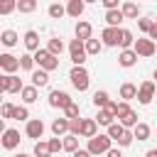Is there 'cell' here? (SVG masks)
Wrapping results in <instances>:
<instances>
[{
    "mask_svg": "<svg viewBox=\"0 0 157 157\" xmlns=\"http://www.w3.org/2000/svg\"><path fill=\"white\" fill-rule=\"evenodd\" d=\"M17 10V2L15 0H0V15H10Z\"/></svg>",
    "mask_w": 157,
    "mask_h": 157,
    "instance_id": "37",
    "label": "cell"
},
{
    "mask_svg": "<svg viewBox=\"0 0 157 157\" xmlns=\"http://www.w3.org/2000/svg\"><path fill=\"white\" fill-rule=\"evenodd\" d=\"M150 39L157 42V22H152V29H150Z\"/></svg>",
    "mask_w": 157,
    "mask_h": 157,
    "instance_id": "48",
    "label": "cell"
},
{
    "mask_svg": "<svg viewBox=\"0 0 157 157\" xmlns=\"http://www.w3.org/2000/svg\"><path fill=\"white\" fill-rule=\"evenodd\" d=\"M71 157H91V155H88V150H76Z\"/></svg>",
    "mask_w": 157,
    "mask_h": 157,
    "instance_id": "49",
    "label": "cell"
},
{
    "mask_svg": "<svg viewBox=\"0 0 157 157\" xmlns=\"http://www.w3.org/2000/svg\"><path fill=\"white\" fill-rule=\"evenodd\" d=\"M152 78H155V81H157V69H155V74H152Z\"/></svg>",
    "mask_w": 157,
    "mask_h": 157,
    "instance_id": "54",
    "label": "cell"
},
{
    "mask_svg": "<svg viewBox=\"0 0 157 157\" xmlns=\"http://www.w3.org/2000/svg\"><path fill=\"white\" fill-rule=\"evenodd\" d=\"M108 101H110V96H108V91H96L93 93V105L101 110V108H105L108 105Z\"/></svg>",
    "mask_w": 157,
    "mask_h": 157,
    "instance_id": "29",
    "label": "cell"
},
{
    "mask_svg": "<svg viewBox=\"0 0 157 157\" xmlns=\"http://www.w3.org/2000/svg\"><path fill=\"white\" fill-rule=\"evenodd\" d=\"M137 27H140L142 32H147V34H150V29H152V20H147V17H142V20H137Z\"/></svg>",
    "mask_w": 157,
    "mask_h": 157,
    "instance_id": "44",
    "label": "cell"
},
{
    "mask_svg": "<svg viewBox=\"0 0 157 157\" xmlns=\"http://www.w3.org/2000/svg\"><path fill=\"white\" fill-rule=\"evenodd\" d=\"M5 91H7V93H20V91H22V81H20L15 74H12V76L5 74Z\"/></svg>",
    "mask_w": 157,
    "mask_h": 157,
    "instance_id": "19",
    "label": "cell"
},
{
    "mask_svg": "<svg viewBox=\"0 0 157 157\" xmlns=\"http://www.w3.org/2000/svg\"><path fill=\"white\" fill-rule=\"evenodd\" d=\"M47 52H49L52 56H56V59H59V54L64 52V42H61L59 37H52V39H49V44H47Z\"/></svg>",
    "mask_w": 157,
    "mask_h": 157,
    "instance_id": "25",
    "label": "cell"
},
{
    "mask_svg": "<svg viewBox=\"0 0 157 157\" xmlns=\"http://www.w3.org/2000/svg\"><path fill=\"white\" fill-rule=\"evenodd\" d=\"M120 12H123V17H137L140 15V7L135 2H123L120 5Z\"/></svg>",
    "mask_w": 157,
    "mask_h": 157,
    "instance_id": "31",
    "label": "cell"
},
{
    "mask_svg": "<svg viewBox=\"0 0 157 157\" xmlns=\"http://www.w3.org/2000/svg\"><path fill=\"white\" fill-rule=\"evenodd\" d=\"M83 49H86V56H96V54H101V49H103V42L91 37L88 42H83Z\"/></svg>",
    "mask_w": 157,
    "mask_h": 157,
    "instance_id": "17",
    "label": "cell"
},
{
    "mask_svg": "<svg viewBox=\"0 0 157 157\" xmlns=\"http://www.w3.org/2000/svg\"><path fill=\"white\" fill-rule=\"evenodd\" d=\"M105 157H123V155H120V150H115V147H110V150L105 152Z\"/></svg>",
    "mask_w": 157,
    "mask_h": 157,
    "instance_id": "47",
    "label": "cell"
},
{
    "mask_svg": "<svg viewBox=\"0 0 157 157\" xmlns=\"http://www.w3.org/2000/svg\"><path fill=\"white\" fill-rule=\"evenodd\" d=\"M0 145H2L5 150H15V147L20 145V132H17L15 128H7V130L2 132V137H0Z\"/></svg>",
    "mask_w": 157,
    "mask_h": 157,
    "instance_id": "8",
    "label": "cell"
},
{
    "mask_svg": "<svg viewBox=\"0 0 157 157\" xmlns=\"http://www.w3.org/2000/svg\"><path fill=\"white\" fill-rule=\"evenodd\" d=\"M64 113H66V120H74V118H78V105H76V103H71V105H66V108H64Z\"/></svg>",
    "mask_w": 157,
    "mask_h": 157,
    "instance_id": "42",
    "label": "cell"
},
{
    "mask_svg": "<svg viewBox=\"0 0 157 157\" xmlns=\"http://www.w3.org/2000/svg\"><path fill=\"white\" fill-rule=\"evenodd\" d=\"M12 113H15V105L12 103H2L0 105V118L5 120V118H12Z\"/></svg>",
    "mask_w": 157,
    "mask_h": 157,
    "instance_id": "40",
    "label": "cell"
},
{
    "mask_svg": "<svg viewBox=\"0 0 157 157\" xmlns=\"http://www.w3.org/2000/svg\"><path fill=\"white\" fill-rule=\"evenodd\" d=\"M91 34H93L91 22L78 20V22H76V39H78V42H88V39H91Z\"/></svg>",
    "mask_w": 157,
    "mask_h": 157,
    "instance_id": "12",
    "label": "cell"
},
{
    "mask_svg": "<svg viewBox=\"0 0 157 157\" xmlns=\"http://www.w3.org/2000/svg\"><path fill=\"white\" fill-rule=\"evenodd\" d=\"M47 145H49V152H52V155H54V152H59V150H61V140H59V137H52V140H49V142H47Z\"/></svg>",
    "mask_w": 157,
    "mask_h": 157,
    "instance_id": "45",
    "label": "cell"
},
{
    "mask_svg": "<svg viewBox=\"0 0 157 157\" xmlns=\"http://www.w3.org/2000/svg\"><path fill=\"white\" fill-rule=\"evenodd\" d=\"M132 137H137V140H147V137H150V125H147V123H137V125L132 128Z\"/></svg>",
    "mask_w": 157,
    "mask_h": 157,
    "instance_id": "30",
    "label": "cell"
},
{
    "mask_svg": "<svg viewBox=\"0 0 157 157\" xmlns=\"http://www.w3.org/2000/svg\"><path fill=\"white\" fill-rule=\"evenodd\" d=\"M25 132H27V137L37 140V137H42V135H44V123H42L39 118H34V120H27V128H25Z\"/></svg>",
    "mask_w": 157,
    "mask_h": 157,
    "instance_id": "11",
    "label": "cell"
},
{
    "mask_svg": "<svg viewBox=\"0 0 157 157\" xmlns=\"http://www.w3.org/2000/svg\"><path fill=\"white\" fill-rule=\"evenodd\" d=\"M101 39H103V44L115 47V44L120 42V27H105V29L101 32Z\"/></svg>",
    "mask_w": 157,
    "mask_h": 157,
    "instance_id": "10",
    "label": "cell"
},
{
    "mask_svg": "<svg viewBox=\"0 0 157 157\" xmlns=\"http://www.w3.org/2000/svg\"><path fill=\"white\" fill-rule=\"evenodd\" d=\"M32 59H34V64H39V69H42V71H47V74H49V71H54V69H59V59H56V56H52L47 49H37Z\"/></svg>",
    "mask_w": 157,
    "mask_h": 157,
    "instance_id": "1",
    "label": "cell"
},
{
    "mask_svg": "<svg viewBox=\"0 0 157 157\" xmlns=\"http://www.w3.org/2000/svg\"><path fill=\"white\" fill-rule=\"evenodd\" d=\"M132 140H135V137H132V132H130V130H125V132H123V137L118 140V145H120V147H128Z\"/></svg>",
    "mask_w": 157,
    "mask_h": 157,
    "instance_id": "43",
    "label": "cell"
},
{
    "mask_svg": "<svg viewBox=\"0 0 157 157\" xmlns=\"http://www.w3.org/2000/svg\"><path fill=\"white\" fill-rule=\"evenodd\" d=\"M142 105H147V103H152V98H155V81H142L140 86H137V96H135Z\"/></svg>",
    "mask_w": 157,
    "mask_h": 157,
    "instance_id": "6",
    "label": "cell"
},
{
    "mask_svg": "<svg viewBox=\"0 0 157 157\" xmlns=\"http://www.w3.org/2000/svg\"><path fill=\"white\" fill-rule=\"evenodd\" d=\"M25 47H27L29 52H37V49H39V34H37L34 29H27V32H25Z\"/></svg>",
    "mask_w": 157,
    "mask_h": 157,
    "instance_id": "16",
    "label": "cell"
},
{
    "mask_svg": "<svg viewBox=\"0 0 157 157\" xmlns=\"http://www.w3.org/2000/svg\"><path fill=\"white\" fill-rule=\"evenodd\" d=\"M123 49H132V44H135V37H132V32L130 29H120V42H118Z\"/></svg>",
    "mask_w": 157,
    "mask_h": 157,
    "instance_id": "28",
    "label": "cell"
},
{
    "mask_svg": "<svg viewBox=\"0 0 157 157\" xmlns=\"http://www.w3.org/2000/svg\"><path fill=\"white\" fill-rule=\"evenodd\" d=\"M52 132H54V137L66 135V132H69V120H66V118H56V120L52 123Z\"/></svg>",
    "mask_w": 157,
    "mask_h": 157,
    "instance_id": "20",
    "label": "cell"
},
{
    "mask_svg": "<svg viewBox=\"0 0 157 157\" xmlns=\"http://www.w3.org/2000/svg\"><path fill=\"white\" fill-rule=\"evenodd\" d=\"M132 52H135L137 56H152V54L157 52V44H155L150 37H140V39H135Z\"/></svg>",
    "mask_w": 157,
    "mask_h": 157,
    "instance_id": "4",
    "label": "cell"
},
{
    "mask_svg": "<svg viewBox=\"0 0 157 157\" xmlns=\"http://www.w3.org/2000/svg\"><path fill=\"white\" fill-rule=\"evenodd\" d=\"M15 157H29V155H25V152H20V155H15Z\"/></svg>",
    "mask_w": 157,
    "mask_h": 157,
    "instance_id": "53",
    "label": "cell"
},
{
    "mask_svg": "<svg viewBox=\"0 0 157 157\" xmlns=\"http://www.w3.org/2000/svg\"><path fill=\"white\" fill-rule=\"evenodd\" d=\"M113 118H115V115H113L108 108H101V110H98V115H96V125H105V128H108V125H113V123H115Z\"/></svg>",
    "mask_w": 157,
    "mask_h": 157,
    "instance_id": "22",
    "label": "cell"
},
{
    "mask_svg": "<svg viewBox=\"0 0 157 157\" xmlns=\"http://www.w3.org/2000/svg\"><path fill=\"white\" fill-rule=\"evenodd\" d=\"M135 96H137V86H135V83H123V86H120V98H123V103L132 101Z\"/></svg>",
    "mask_w": 157,
    "mask_h": 157,
    "instance_id": "21",
    "label": "cell"
},
{
    "mask_svg": "<svg viewBox=\"0 0 157 157\" xmlns=\"http://www.w3.org/2000/svg\"><path fill=\"white\" fill-rule=\"evenodd\" d=\"M0 105H2V98H0Z\"/></svg>",
    "mask_w": 157,
    "mask_h": 157,
    "instance_id": "55",
    "label": "cell"
},
{
    "mask_svg": "<svg viewBox=\"0 0 157 157\" xmlns=\"http://www.w3.org/2000/svg\"><path fill=\"white\" fill-rule=\"evenodd\" d=\"M123 132H125V128H123L120 123H113V125H108V132H105V135H108L110 140H115V142H118V140L123 137Z\"/></svg>",
    "mask_w": 157,
    "mask_h": 157,
    "instance_id": "33",
    "label": "cell"
},
{
    "mask_svg": "<svg viewBox=\"0 0 157 157\" xmlns=\"http://www.w3.org/2000/svg\"><path fill=\"white\" fill-rule=\"evenodd\" d=\"M12 118H15V120H27V118H29V110H27L25 105H15V113H12Z\"/></svg>",
    "mask_w": 157,
    "mask_h": 157,
    "instance_id": "39",
    "label": "cell"
},
{
    "mask_svg": "<svg viewBox=\"0 0 157 157\" xmlns=\"http://www.w3.org/2000/svg\"><path fill=\"white\" fill-rule=\"evenodd\" d=\"M47 12H49V17L59 20V17H64V15H66V7H64V5H59V2H52V5L47 7Z\"/></svg>",
    "mask_w": 157,
    "mask_h": 157,
    "instance_id": "34",
    "label": "cell"
},
{
    "mask_svg": "<svg viewBox=\"0 0 157 157\" xmlns=\"http://www.w3.org/2000/svg\"><path fill=\"white\" fill-rule=\"evenodd\" d=\"M17 39H20V37H17V32H15V29H5V32L0 34V44H5V47H15V44H17Z\"/></svg>",
    "mask_w": 157,
    "mask_h": 157,
    "instance_id": "26",
    "label": "cell"
},
{
    "mask_svg": "<svg viewBox=\"0 0 157 157\" xmlns=\"http://www.w3.org/2000/svg\"><path fill=\"white\" fill-rule=\"evenodd\" d=\"M0 93H5V76H0Z\"/></svg>",
    "mask_w": 157,
    "mask_h": 157,
    "instance_id": "50",
    "label": "cell"
},
{
    "mask_svg": "<svg viewBox=\"0 0 157 157\" xmlns=\"http://www.w3.org/2000/svg\"><path fill=\"white\" fill-rule=\"evenodd\" d=\"M5 130H7V128H5V120H2V118H0V135H2V132H5Z\"/></svg>",
    "mask_w": 157,
    "mask_h": 157,
    "instance_id": "52",
    "label": "cell"
},
{
    "mask_svg": "<svg viewBox=\"0 0 157 157\" xmlns=\"http://www.w3.org/2000/svg\"><path fill=\"white\" fill-rule=\"evenodd\" d=\"M69 78H71V83H74V88H76V91H88L91 78H88V71H86L83 66H74V69H71V74H69Z\"/></svg>",
    "mask_w": 157,
    "mask_h": 157,
    "instance_id": "3",
    "label": "cell"
},
{
    "mask_svg": "<svg viewBox=\"0 0 157 157\" xmlns=\"http://www.w3.org/2000/svg\"><path fill=\"white\" fill-rule=\"evenodd\" d=\"M20 96H22L25 103H34V101H37V88H34V86H22Z\"/></svg>",
    "mask_w": 157,
    "mask_h": 157,
    "instance_id": "32",
    "label": "cell"
},
{
    "mask_svg": "<svg viewBox=\"0 0 157 157\" xmlns=\"http://www.w3.org/2000/svg\"><path fill=\"white\" fill-rule=\"evenodd\" d=\"M78 135H81V137H88V140L96 137V135H98V125H96V120H91V118L83 120V118H81V132H78Z\"/></svg>",
    "mask_w": 157,
    "mask_h": 157,
    "instance_id": "13",
    "label": "cell"
},
{
    "mask_svg": "<svg viewBox=\"0 0 157 157\" xmlns=\"http://www.w3.org/2000/svg\"><path fill=\"white\" fill-rule=\"evenodd\" d=\"M47 83H49V74L42 71V69H34V71H32V86H34V88H42V86H47Z\"/></svg>",
    "mask_w": 157,
    "mask_h": 157,
    "instance_id": "18",
    "label": "cell"
},
{
    "mask_svg": "<svg viewBox=\"0 0 157 157\" xmlns=\"http://www.w3.org/2000/svg\"><path fill=\"white\" fill-rule=\"evenodd\" d=\"M20 69H25V71H32V69H34L32 54H22V56H20Z\"/></svg>",
    "mask_w": 157,
    "mask_h": 157,
    "instance_id": "38",
    "label": "cell"
},
{
    "mask_svg": "<svg viewBox=\"0 0 157 157\" xmlns=\"http://www.w3.org/2000/svg\"><path fill=\"white\" fill-rule=\"evenodd\" d=\"M118 64H120V66H125V69H130V66H135V64H137V54H135L132 49H123V52L118 54Z\"/></svg>",
    "mask_w": 157,
    "mask_h": 157,
    "instance_id": "14",
    "label": "cell"
},
{
    "mask_svg": "<svg viewBox=\"0 0 157 157\" xmlns=\"http://www.w3.org/2000/svg\"><path fill=\"white\" fill-rule=\"evenodd\" d=\"M17 10L20 12H34L37 10V0H20L17 2Z\"/></svg>",
    "mask_w": 157,
    "mask_h": 157,
    "instance_id": "36",
    "label": "cell"
},
{
    "mask_svg": "<svg viewBox=\"0 0 157 157\" xmlns=\"http://www.w3.org/2000/svg\"><path fill=\"white\" fill-rule=\"evenodd\" d=\"M74 101H71V96L66 93V91H59V88H54L52 93H49V105L52 108H66V105H71Z\"/></svg>",
    "mask_w": 157,
    "mask_h": 157,
    "instance_id": "7",
    "label": "cell"
},
{
    "mask_svg": "<svg viewBox=\"0 0 157 157\" xmlns=\"http://www.w3.org/2000/svg\"><path fill=\"white\" fill-rule=\"evenodd\" d=\"M103 7H105V12L108 10H118V0H103Z\"/></svg>",
    "mask_w": 157,
    "mask_h": 157,
    "instance_id": "46",
    "label": "cell"
},
{
    "mask_svg": "<svg viewBox=\"0 0 157 157\" xmlns=\"http://www.w3.org/2000/svg\"><path fill=\"white\" fill-rule=\"evenodd\" d=\"M69 54H71L74 66H83V61H86V49H83V42L71 39V44H69Z\"/></svg>",
    "mask_w": 157,
    "mask_h": 157,
    "instance_id": "5",
    "label": "cell"
},
{
    "mask_svg": "<svg viewBox=\"0 0 157 157\" xmlns=\"http://www.w3.org/2000/svg\"><path fill=\"white\" fill-rule=\"evenodd\" d=\"M34 157H52V152H49V145L47 142H34Z\"/></svg>",
    "mask_w": 157,
    "mask_h": 157,
    "instance_id": "35",
    "label": "cell"
},
{
    "mask_svg": "<svg viewBox=\"0 0 157 157\" xmlns=\"http://www.w3.org/2000/svg\"><path fill=\"white\" fill-rule=\"evenodd\" d=\"M0 69L7 71V76H12V74L20 69V59L12 56V54H0Z\"/></svg>",
    "mask_w": 157,
    "mask_h": 157,
    "instance_id": "9",
    "label": "cell"
},
{
    "mask_svg": "<svg viewBox=\"0 0 157 157\" xmlns=\"http://www.w3.org/2000/svg\"><path fill=\"white\" fill-rule=\"evenodd\" d=\"M123 20H125V17H123L120 7H118V10H108V12H105V22H108V27H118Z\"/></svg>",
    "mask_w": 157,
    "mask_h": 157,
    "instance_id": "24",
    "label": "cell"
},
{
    "mask_svg": "<svg viewBox=\"0 0 157 157\" xmlns=\"http://www.w3.org/2000/svg\"><path fill=\"white\" fill-rule=\"evenodd\" d=\"M110 142H113V140H110L108 135H96V137L88 140V147H86V150H88L91 157H93V155H105V152L110 150Z\"/></svg>",
    "mask_w": 157,
    "mask_h": 157,
    "instance_id": "2",
    "label": "cell"
},
{
    "mask_svg": "<svg viewBox=\"0 0 157 157\" xmlns=\"http://www.w3.org/2000/svg\"><path fill=\"white\" fill-rule=\"evenodd\" d=\"M83 0H69V5H66V15H71V17H81V12H83Z\"/></svg>",
    "mask_w": 157,
    "mask_h": 157,
    "instance_id": "23",
    "label": "cell"
},
{
    "mask_svg": "<svg viewBox=\"0 0 157 157\" xmlns=\"http://www.w3.org/2000/svg\"><path fill=\"white\" fill-rule=\"evenodd\" d=\"M61 150H66V152L74 155V152L78 150V137H76V135H66V137L61 140Z\"/></svg>",
    "mask_w": 157,
    "mask_h": 157,
    "instance_id": "27",
    "label": "cell"
},
{
    "mask_svg": "<svg viewBox=\"0 0 157 157\" xmlns=\"http://www.w3.org/2000/svg\"><path fill=\"white\" fill-rule=\"evenodd\" d=\"M118 123H120L125 130H128V128H135V125H137V113H135L132 108H128L123 115H118Z\"/></svg>",
    "mask_w": 157,
    "mask_h": 157,
    "instance_id": "15",
    "label": "cell"
},
{
    "mask_svg": "<svg viewBox=\"0 0 157 157\" xmlns=\"http://www.w3.org/2000/svg\"><path fill=\"white\" fill-rule=\"evenodd\" d=\"M145 157H157V150H147V155Z\"/></svg>",
    "mask_w": 157,
    "mask_h": 157,
    "instance_id": "51",
    "label": "cell"
},
{
    "mask_svg": "<svg viewBox=\"0 0 157 157\" xmlns=\"http://www.w3.org/2000/svg\"><path fill=\"white\" fill-rule=\"evenodd\" d=\"M78 132H81V118L69 120V135H76V137H78Z\"/></svg>",
    "mask_w": 157,
    "mask_h": 157,
    "instance_id": "41",
    "label": "cell"
}]
</instances>
